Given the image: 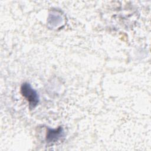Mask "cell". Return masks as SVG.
Instances as JSON below:
<instances>
[{"instance_id":"obj_1","label":"cell","mask_w":151,"mask_h":151,"mask_svg":"<svg viewBox=\"0 0 151 151\" xmlns=\"http://www.w3.org/2000/svg\"><path fill=\"white\" fill-rule=\"evenodd\" d=\"M21 93L27 100L31 108L35 107L40 101V97L37 92L32 88L28 83H24L21 87Z\"/></svg>"},{"instance_id":"obj_2","label":"cell","mask_w":151,"mask_h":151,"mask_svg":"<svg viewBox=\"0 0 151 151\" xmlns=\"http://www.w3.org/2000/svg\"><path fill=\"white\" fill-rule=\"evenodd\" d=\"M64 136V130L62 127H59L55 129L48 128L46 134L47 142H55Z\"/></svg>"}]
</instances>
